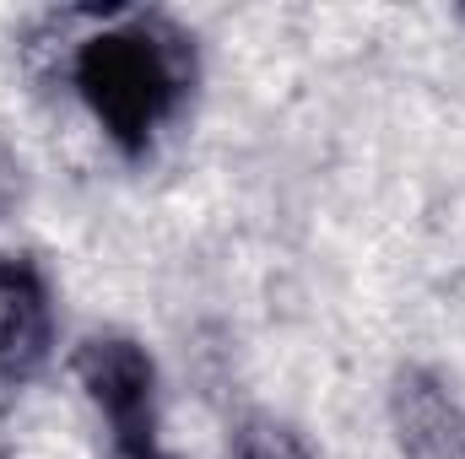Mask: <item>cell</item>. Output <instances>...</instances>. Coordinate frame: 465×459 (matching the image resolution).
Here are the masks:
<instances>
[{
	"label": "cell",
	"mask_w": 465,
	"mask_h": 459,
	"mask_svg": "<svg viewBox=\"0 0 465 459\" xmlns=\"http://www.w3.org/2000/svg\"><path fill=\"white\" fill-rule=\"evenodd\" d=\"M195 60L190 44L163 22H119L76 44L71 82L98 130L124 157H146L157 130L179 114Z\"/></svg>",
	"instance_id": "cell-1"
},
{
	"label": "cell",
	"mask_w": 465,
	"mask_h": 459,
	"mask_svg": "<svg viewBox=\"0 0 465 459\" xmlns=\"http://www.w3.org/2000/svg\"><path fill=\"white\" fill-rule=\"evenodd\" d=\"M76 378L93 411L109 422V444L119 459H141L157 449V362L130 336H87L76 346Z\"/></svg>",
	"instance_id": "cell-2"
},
{
	"label": "cell",
	"mask_w": 465,
	"mask_h": 459,
	"mask_svg": "<svg viewBox=\"0 0 465 459\" xmlns=\"http://www.w3.org/2000/svg\"><path fill=\"white\" fill-rule=\"evenodd\" d=\"M54 351V292L38 259L0 254V389H22Z\"/></svg>",
	"instance_id": "cell-3"
},
{
	"label": "cell",
	"mask_w": 465,
	"mask_h": 459,
	"mask_svg": "<svg viewBox=\"0 0 465 459\" xmlns=\"http://www.w3.org/2000/svg\"><path fill=\"white\" fill-rule=\"evenodd\" d=\"M395 433L406 459H465V416L450 400V389L411 367L395 378Z\"/></svg>",
	"instance_id": "cell-4"
},
{
	"label": "cell",
	"mask_w": 465,
	"mask_h": 459,
	"mask_svg": "<svg viewBox=\"0 0 465 459\" xmlns=\"http://www.w3.org/2000/svg\"><path fill=\"white\" fill-rule=\"evenodd\" d=\"M238 459H314L298 427L276 422V416H254L238 433Z\"/></svg>",
	"instance_id": "cell-5"
},
{
	"label": "cell",
	"mask_w": 465,
	"mask_h": 459,
	"mask_svg": "<svg viewBox=\"0 0 465 459\" xmlns=\"http://www.w3.org/2000/svg\"><path fill=\"white\" fill-rule=\"evenodd\" d=\"M141 459H168V454H163V449H152V454H141Z\"/></svg>",
	"instance_id": "cell-6"
}]
</instances>
